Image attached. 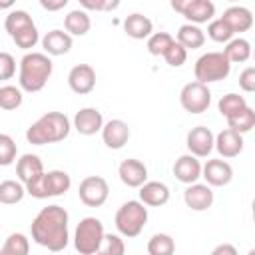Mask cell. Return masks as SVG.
I'll return each instance as SVG.
<instances>
[{
    "instance_id": "37",
    "label": "cell",
    "mask_w": 255,
    "mask_h": 255,
    "mask_svg": "<svg viewBox=\"0 0 255 255\" xmlns=\"http://www.w3.org/2000/svg\"><path fill=\"white\" fill-rule=\"evenodd\" d=\"M163 60H165L167 66H171V68H179V66H183L185 60H187V48L175 40V42L167 48V52L163 54Z\"/></svg>"
},
{
    "instance_id": "33",
    "label": "cell",
    "mask_w": 255,
    "mask_h": 255,
    "mask_svg": "<svg viewBox=\"0 0 255 255\" xmlns=\"http://www.w3.org/2000/svg\"><path fill=\"white\" fill-rule=\"evenodd\" d=\"M175 251V241L167 233H155L147 241V253L149 255H171Z\"/></svg>"
},
{
    "instance_id": "4",
    "label": "cell",
    "mask_w": 255,
    "mask_h": 255,
    "mask_svg": "<svg viewBox=\"0 0 255 255\" xmlns=\"http://www.w3.org/2000/svg\"><path fill=\"white\" fill-rule=\"evenodd\" d=\"M145 223H147V207L141 199L139 201L129 199L122 203V207L116 211V227L128 239L137 237L143 231Z\"/></svg>"
},
{
    "instance_id": "43",
    "label": "cell",
    "mask_w": 255,
    "mask_h": 255,
    "mask_svg": "<svg viewBox=\"0 0 255 255\" xmlns=\"http://www.w3.org/2000/svg\"><path fill=\"white\" fill-rule=\"evenodd\" d=\"M239 88L249 94L255 92V66H249L239 74Z\"/></svg>"
},
{
    "instance_id": "13",
    "label": "cell",
    "mask_w": 255,
    "mask_h": 255,
    "mask_svg": "<svg viewBox=\"0 0 255 255\" xmlns=\"http://www.w3.org/2000/svg\"><path fill=\"white\" fill-rule=\"evenodd\" d=\"M203 173V165L199 163L197 155L193 153H185V155H179L173 163V175L177 181L189 185V183H195Z\"/></svg>"
},
{
    "instance_id": "49",
    "label": "cell",
    "mask_w": 255,
    "mask_h": 255,
    "mask_svg": "<svg viewBox=\"0 0 255 255\" xmlns=\"http://www.w3.org/2000/svg\"><path fill=\"white\" fill-rule=\"evenodd\" d=\"M249 255H255V247H253V249H249Z\"/></svg>"
},
{
    "instance_id": "38",
    "label": "cell",
    "mask_w": 255,
    "mask_h": 255,
    "mask_svg": "<svg viewBox=\"0 0 255 255\" xmlns=\"http://www.w3.org/2000/svg\"><path fill=\"white\" fill-rule=\"evenodd\" d=\"M12 40H14V44H16L18 48H22V50H30V48H34V46L38 44V40H40L36 24L30 26V28H26V30H22V32H18L16 36H12Z\"/></svg>"
},
{
    "instance_id": "9",
    "label": "cell",
    "mask_w": 255,
    "mask_h": 255,
    "mask_svg": "<svg viewBox=\"0 0 255 255\" xmlns=\"http://www.w3.org/2000/svg\"><path fill=\"white\" fill-rule=\"evenodd\" d=\"M110 195V185L104 177L100 175H88L80 181L78 187V197L84 205L88 207H102L108 201Z\"/></svg>"
},
{
    "instance_id": "8",
    "label": "cell",
    "mask_w": 255,
    "mask_h": 255,
    "mask_svg": "<svg viewBox=\"0 0 255 255\" xmlns=\"http://www.w3.org/2000/svg\"><path fill=\"white\" fill-rule=\"evenodd\" d=\"M179 104L189 114H203V112H207V108L211 104V92H209L207 84H203L199 80L185 84L181 88V92H179Z\"/></svg>"
},
{
    "instance_id": "46",
    "label": "cell",
    "mask_w": 255,
    "mask_h": 255,
    "mask_svg": "<svg viewBox=\"0 0 255 255\" xmlns=\"http://www.w3.org/2000/svg\"><path fill=\"white\" fill-rule=\"evenodd\" d=\"M211 253L213 255H237V249L233 245H229V243H223V245H217Z\"/></svg>"
},
{
    "instance_id": "10",
    "label": "cell",
    "mask_w": 255,
    "mask_h": 255,
    "mask_svg": "<svg viewBox=\"0 0 255 255\" xmlns=\"http://www.w3.org/2000/svg\"><path fill=\"white\" fill-rule=\"evenodd\" d=\"M185 145H187L189 153H193L197 157H207L215 147V135H213V131L209 128L195 126V128H191L187 131Z\"/></svg>"
},
{
    "instance_id": "6",
    "label": "cell",
    "mask_w": 255,
    "mask_h": 255,
    "mask_svg": "<svg viewBox=\"0 0 255 255\" xmlns=\"http://www.w3.org/2000/svg\"><path fill=\"white\" fill-rule=\"evenodd\" d=\"M229 72H231V62L225 56V52H207L197 58L195 68H193L195 80L203 84L221 82L229 76Z\"/></svg>"
},
{
    "instance_id": "21",
    "label": "cell",
    "mask_w": 255,
    "mask_h": 255,
    "mask_svg": "<svg viewBox=\"0 0 255 255\" xmlns=\"http://www.w3.org/2000/svg\"><path fill=\"white\" fill-rule=\"evenodd\" d=\"M139 199L149 207H161L169 201V187L161 181H145L139 187Z\"/></svg>"
},
{
    "instance_id": "42",
    "label": "cell",
    "mask_w": 255,
    "mask_h": 255,
    "mask_svg": "<svg viewBox=\"0 0 255 255\" xmlns=\"http://www.w3.org/2000/svg\"><path fill=\"white\" fill-rule=\"evenodd\" d=\"M16 74V60L12 54L2 52L0 54V80H10Z\"/></svg>"
},
{
    "instance_id": "26",
    "label": "cell",
    "mask_w": 255,
    "mask_h": 255,
    "mask_svg": "<svg viewBox=\"0 0 255 255\" xmlns=\"http://www.w3.org/2000/svg\"><path fill=\"white\" fill-rule=\"evenodd\" d=\"M177 42L183 44L187 50H197L205 44V32L199 28V24H183L177 30Z\"/></svg>"
},
{
    "instance_id": "30",
    "label": "cell",
    "mask_w": 255,
    "mask_h": 255,
    "mask_svg": "<svg viewBox=\"0 0 255 255\" xmlns=\"http://www.w3.org/2000/svg\"><path fill=\"white\" fill-rule=\"evenodd\" d=\"M227 126L231 129L239 131V133L251 131L255 128V110L249 108V106H245L241 112H237V114H233V116L227 118Z\"/></svg>"
},
{
    "instance_id": "39",
    "label": "cell",
    "mask_w": 255,
    "mask_h": 255,
    "mask_svg": "<svg viewBox=\"0 0 255 255\" xmlns=\"http://www.w3.org/2000/svg\"><path fill=\"white\" fill-rule=\"evenodd\" d=\"M16 143L14 139L8 135V133H2L0 135V165H10L14 159H16Z\"/></svg>"
},
{
    "instance_id": "25",
    "label": "cell",
    "mask_w": 255,
    "mask_h": 255,
    "mask_svg": "<svg viewBox=\"0 0 255 255\" xmlns=\"http://www.w3.org/2000/svg\"><path fill=\"white\" fill-rule=\"evenodd\" d=\"M64 28L72 36H86L92 28V20H90L86 10H72L64 18Z\"/></svg>"
},
{
    "instance_id": "44",
    "label": "cell",
    "mask_w": 255,
    "mask_h": 255,
    "mask_svg": "<svg viewBox=\"0 0 255 255\" xmlns=\"http://www.w3.org/2000/svg\"><path fill=\"white\" fill-rule=\"evenodd\" d=\"M40 2V6L44 8V10H48V12H58V10H62L70 0H38Z\"/></svg>"
},
{
    "instance_id": "19",
    "label": "cell",
    "mask_w": 255,
    "mask_h": 255,
    "mask_svg": "<svg viewBox=\"0 0 255 255\" xmlns=\"http://www.w3.org/2000/svg\"><path fill=\"white\" fill-rule=\"evenodd\" d=\"M72 34L70 32H64V30H50L46 32V36L42 38V48L48 56H64L72 50Z\"/></svg>"
},
{
    "instance_id": "32",
    "label": "cell",
    "mask_w": 255,
    "mask_h": 255,
    "mask_svg": "<svg viewBox=\"0 0 255 255\" xmlns=\"http://www.w3.org/2000/svg\"><path fill=\"white\" fill-rule=\"evenodd\" d=\"M207 36H209L213 42L227 44V42L235 36V32H233V28L227 24L225 18H213V20L209 22V26H207Z\"/></svg>"
},
{
    "instance_id": "16",
    "label": "cell",
    "mask_w": 255,
    "mask_h": 255,
    "mask_svg": "<svg viewBox=\"0 0 255 255\" xmlns=\"http://www.w3.org/2000/svg\"><path fill=\"white\" fill-rule=\"evenodd\" d=\"M215 149L221 157L225 159H231V157H237L241 151H243V133L227 128V129H221L217 135H215Z\"/></svg>"
},
{
    "instance_id": "28",
    "label": "cell",
    "mask_w": 255,
    "mask_h": 255,
    "mask_svg": "<svg viewBox=\"0 0 255 255\" xmlns=\"http://www.w3.org/2000/svg\"><path fill=\"white\" fill-rule=\"evenodd\" d=\"M26 193H28V189H26V185H24L22 181L4 179V181L0 183V203H4V205L20 203Z\"/></svg>"
},
{
    "instance_id": "15",
    "label": "cell",
    "mask_w": 255,
    "mask_h": 255,
    "mask_svg": "<svg viewBox=\"0 0 255 255\" xmlns=\"http://www.w3.org/2000/svg\"><path fill=\"white\" fill-rule=\"evenodd\" d=\"M74 128L80 135H94L104 128V116L96 108H82L74 116Z\"/></svg>"
},
{
    "instance_id": "22",
    "label": "cell",
    "mask_w": 255,
    "mask_h": 255,
    "mask_svg": "<svg viewBox=\"0 0 255 255\" xmlns=\"http://www.w3.org/2000/svg\"><path fill=\"white\" fill-rule=\"evenodd\" d=\"M124 32L133 40H143L153 34V22L139 12H133L124 20Z\"/></svg>"
},
{
    "instance_id": "2",
    "label": "cell",
    "mask_w": 255,
    "mask_h": 255,
    "mask_svg": "<svg viewBox=\"0 0 255 255\" xmlns=\"http://www.w3.org/2000/svg\"><path fill=\"white\" fill-rule=\"evenodd\" d=\"M72 124L66 114L62 112H48L42 118H38L28 129L26 139L32 145H46V143H58L64 141L70 135Z\"/></svg>"
},
{
    "instance_id": "7",
    "label": "cell",
    "mask_w": 255,
    "mask_h": 255,
    "mask_svg": "<svg viewBox=\"0 0 255 255\" xmlns=\"http://www.w3.org/2000/svg\"><path fill=\"white\" fill-rule=\"evenodd\" d=\"M72 185V179L66 171L62 169H50L44 171L36 181L26 185L28 193L36 199H46V197H60L64 195Z\"/></svg>"
},
{
    "instance_id": "27",
    "label": "cell",
    "mask_w": 255,
    "mask_h": 255,
    "mask_svg": "<svg viewBox=\"0 0 255 255\" xmlns=\"http://www.w3.org/2000/svg\"><path fill=\"white\" fill-rule=\"evenodd\" d=\"M223 52L231 64H243L253 56V48L245 38H231Z\"/></svg>"
},
{
    "instance_id": "35",
    "label": "cell",
    "mask_w": 255,
    "mask_h": 255,
    "mask_svg": "<svg viewBox=\"0 0 255 255\" xmlns=\"http://www.w3.org/2000/svg\"><path fill=\"white\" fill-rule=\"evenodd\" d=\"M22 88H16V86H2L0 88V108L10 112V110H16L22 106Z\"/></svg>"
},
{
    "instance_id": "14",
    "label": "cell",
    "mask_w": 255,
    "mask_h": 255,
    "mask_svg": "<svg viewBox=\"0 0 255 255\" xmlns=\"http://www.w3.org/2000/svg\"><path fill=\"white\" fill-rule=\"evenodd\" d=\"M201 177L211 187H223V185L231 183V179H233V167L225 159H207V163L203 165Z\"/></svg>"
},
{
    "instance_id": "36",
    "label": "cell",
    "mask_w": 255,
    "mask_h": 255,
    "mask_svg": "<svg viewBox=\"0 0 255 255\" xmlns=\"http://www.w3.org/2000/svg\"><path fill=\"white\" fill-rule=\"evenodd\" d=\"M173 36L167 34V32H153L149 38H147V52L151 56H163L167 52V48L173 44Z\"/></svg>"
},
{
    "instance_id": "40",
    "label": "cell",
    "mask_w": 255,
    "mask_h": 255,
    "mask_svg": "<svg viewBox=\"0 0 255 255\" xmlns=\"http://www.w3.org/2000/svg\"><path fill=\"white\" fill-rule=\"evenodd\" d=\"M102 253L104 255H124L126 253V243L120 235H114V233H108L106 239H104V245H102Z\"/></svg>"
},
{
    "instance_id": "3",
    "label": "cell",
    "mask_w": 255,
    "mask_h": 255,
    "mask_svg": "<svg viewBox=\"0 0 255 255\" xmlns=\"http://www.w3.org/2000/svg\"><path fill=\"white\" fill-rule=\"evenodd\" d=\"M54 64L50 60L48 54L42 52H28L22 60H20V76H18V84L24 92L34 94L44 90V86L48 84L50 76H52Z\"/></svg>"
},
{
    "instance_id": "24",
    "label": "cell",
    "mask_w": 255,
    "mask_h": 255,
    "mask_svg": "<svg viewBox=\"0 0 255 255\" xmlns=\"http://www.w3.org/2000/svg\"><path fill=\"white\" fill-rule=\"evenodd\" d=\"M183 16L191 22V24H205L211 22L215 16V4L211 0H195L185 12Z\"/></svg>"
},
{
    "instance_id": "34",
    "label": "cell",
    "mask_w": 255,
    "mask_h": 255,
    "mask_svg": "<svg viewBox=\"0 0 255 255\" xmlns=\"http://www.w3.org/2000/svg\"><path fill=\"white\" fill-rule=\"evenodd\" d=\"M245 106H247L245 98H243V96H239V94H235V92L225 94V96L219 100V104H217L219 114H221V116H225V120H227L229 116H233V114L241 112Z\"/></svg>"
},
{
    "instance_id": "50",
    "label": "cell",
    "mask_w": 255,
    "mask_h": 255,
    "mask_svg": "<svg viewBox=\"0 0 255 255\" xmlns=\"http://www.w3.org/2000/svg\"><path fill=\"white\" fill-rule=\"evenodd\" d=\"M227 2H237V0H227Z\"/></svg>"
},
{
    "instance_id": "51",
    "label": "cell",
    "mask_w": 255,
    "mask_h": 255,
    "mask_svg": "<svg viewBox=\"0 0 255 255\" xmlns=\"http://www.w3.org/2000/svg\"><path fill=\"white\" fill-rule=\"evenodd\" d=\"M253 58H255V50H253Z\"/></svg>"
},
{
    "instance_id": "31",
    "label": "cell",
    "mask_w": 255,
    "mask_h": 255,
    "mask_svg": "<svg viewBox=\"0 0 255 255\" xmlns=\"http://www.w3.org/2000/svg\"><path fill=\"white\" fill-rule=\"evenodd\" d=\"M2 255H28L30 253V241L24 233H10L0 247Z\"/></svg>"
},
{
    "instance_id": "47",
    "label": "cell",
    "mask_w": 255,
    "mask_h": 255,
    "mask_svg": "<svg viewBox=\"0 0 255 255\" xmlns=\"http://www.w3.org/2000/svg\"><path fill=\"white\" fill-rule=\"evenodd\" d=\"M14 2H16V0H0V8H2V10H8V8H12Z\"/></svg>"
},
{
    "instance_id": "12",
    "label": "cell",
    "mask_w": 255,
    "mask_h": 255,
    "mask_svg": "<svg viewBox=\"0 0 255 255\" xmlns=\"http://www.w3.org/2000/svg\"><path fill=\"white\" fill-rule=\"evenodd\" d=\"M183 201L191 211H205L213 205V191L209 183H189L183 191Z\"/></svg>"
},
{
    "instance_id": "23",
    "label": "cell",
    "mask_w": 255,
    "mask_h": 255,
    "mask_svg": "<svg viewBox=\"0 0 255 255\" xmlns=\"http://www.w3.org/2000/svg\"><path fill=\"white\" fill-rule=\"evenodd\" d=\"M221 18L227 20V24L233 28L235 34L247 32V30L253 26V14H251V10L245 8V6H229V8L223 12Z\"/></svg>"
},
{
    "instance_id": "20",
    "label": "cell",
    "mask_w": 255,
    "mask_h": 255,
    "mask_svg": "<svg viewBox=\"0 0 255 255\" xmlns=\"http://www.w3.org/2000/svg\"><path fill=\"white\" fill-rule=\"evenodd\" d=\"M44 173V163L34 153H24L16 163V175L24 185H30Z\"/></svg>"
},
{
    "instance_id": "11",
    "label": "cell",
    "mask_w": 255,
    "mask_h": 255,
    "mask_svg": "<svg viewBox=\"0 0 255 255\" xmlns=\"http://www.w3.org/2000/svg\"><path fill=\"white\" fill-rule=\"evenodd\" d=\"M68 86L74 94H90L96 88V70L90 64H76L68 74Z\"/></svg>"
},
{
    "instance_id": "41",
    "label": "cell",
    "mask_w": 255,
    "mask_h": 255,
    "mask_svg": "<svg viewBox=\"0 0 255 255\" xmlns=\"http://www.w3.org/2000/svg\"><path fill=\"white\" fill-rule=\"evenodd\" d=\"M84 10H96V12H112L120 6L122 0H78Z\"/></svg>"
},
{
    "instance_id": "29",
    "label": "cell",
    "mask_w": 255,
    "mask_h": 255,
    "mask_svg": "<svg viewBox=\"0 0 255 255\" xmlns=\"http://www.w3.org/2000/svg\"><path fill=\"white\" fill-rule=\"evenodd\" d=\"M30 26H34V20H32V16H30L26 10H12V12H8L6 18H4V28H6V32L10 34V38L16 36L18 32L30 28Z\"/></svg>"
},
{
    "instance_id": "17",
    "label": "cell",
    "mask_w": 255,
    "mask_h": 255,
    "mask_svg": "<svg viewBox=\"0 0 255 255\" xmlns=\"http://www.w3.org/2000/svg\"><path fill=\"white\" fill-rule=\"evenodd\" d=\"M118 175H120L122 183L128 185V187H141L147 181V167L139 159L128 157L120 163Z\"/></svg>"
},
{
    "instance_id": "45",
    "label": "cell",
    "mask_w": 255,
    "mask_h": 255,
    "mask_svg": "<svg viewBox=\"0 0 255 255\" xmlns=\"http://www.w3.org/2000/svg\"><path fill=\"white\" fill-rule=\"evenodd\" d=\"M193 2H195V0H169V6H171V10H175L177 14L183 16V12H185Z\"/></svg>"
},
{
    "instance_id": "18",
    "label": "cell",
    "mask_w": 255,
    "mask_h": 255,
    "mask_svg": "<svg viewBox=\"0 0 255 255\" xmlns=\"http://www.w3.org/2000/svg\"><path fill=\"white\" fill-rule=\"evenodd\" d=\"M129 126L124 120H110L102 128V139L110 149H122L129 139Z\"/></svg>"
},
{
    "instance_id": "1",
    "label": "cell",
    "mask_w": 255,
    "mask_h": 255,
    "mask_svg": "<svg viewBox=\"0 0 255 255\" xmlns=\"http://www.w3.org/2000/svg\"><path fill=\"white\" fill-rule=\"evenodd\" d=\"M68 221H70V215L62 205L54 203V205L42 207L30 223L32 239L40 247H46L48 251H64L70 241Z\"/></svg>"
},
{
    "instance_id": "5",
    "label": "cell",
    "mask_w": 255,
    "mask_h": 255,
    "mask_svg": "<svg viewBox=\"0 0 255 255\" xmlns=\"http://www.w3.org/2000/svg\"><path fill=\"white\" fill-rule=\"evenodd\" d=\"M106 239L104 223L98 217H84L74 233V247L80 255H94L102 251Z\"/></svg>"
},
{
    "instance_id": "48",
    "label": "cell",
    "mask_w": 255,
    "mask_h": 255,
    "mask_svg": "<svg viewBox=\"0 0 255 255\" xmlns=\"http://www.w3.org/2000/svg\"><path fill=\"white\" fill-rule=\"evenodd\" d=\"M251 217H253V223H255V199H253V203H251Z\"/></svg>"
}]
</instances>
